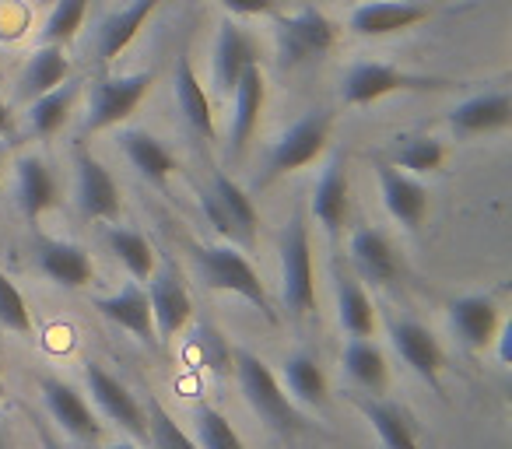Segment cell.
<instances>
[{"label": "cell", "instance_id": "277c9868", "mask_svg": "<svg viewBox=\"0 0 512 449\" xmlns=\"http://www.w3.org/2000/svg\"><path fill=\"white\" fill-rule=\"evenodd\" d=\"M330 127H334V113H330L327 106H316V109H309V113H302L299 120L271 144L264 172L256 176V186H271L274 179L313 165L316 158L323 155V148L330 144Z\"/></svg>", "mask_w": 512, "mask_h": 449}, {"label": "cell", "instance_id": "3957f363", "mask_svg": "<svg viewBox=\"0 0 512 449\" xmlns=\"http://www.w3.org/2000/svg\"><path fill=\"white\" fill-rule=\"evenodd\" d=\"M281 302L292 320H309L316 313V274L313 239H309L306 211L295 207L281 232Z\"/></svg>", "mask_w": 512, "mask_h": 449}, {"label": "cell", "instance_id": "e0dca14e", "mask_svg": "<svg viewBox=\"0 0 512 449\" xmlns=\"http://www.w3.org/2000/svg\"><path fill=\"white\" fill-rule=\"evenodd\" d=\"M39 393H43L46 414L57 421L60 432H67L74 442H85V446H95L102 439V425L95 418L92 404L71 383H64L57 376H43L39 379Z\"/></svg>", "mask_w": 512, "mask_h": 449}, {"label": "cell", "instance_id": "cb8c5ba5", "mask_svg": "<svg viewBox=\"0 0 512 449\" xmlns=\"http://www.w3.org/2000/svg\"><path fill=\"white\" fill-rule=\"evenodd\" d=\"M92 306L99 309L109 323H116V327L127 330V334H134L141 344L158 348L155 320H151V302H148V292H144L141 281H127L120 292L99 295V299H92Z\"/></svg>", "mask_w": 512, "mask_h": 449}, {"label": "cell", "instance_id": "9a60e30c", "mask_svg": "<svg viewBox=\"0 0 512 449\" xmlns=\"http://www.w3.org/2000/svg\"><path fill=\"white\" fill-rule=\"evenodd\" d=\"M432 15L435 8L425 0H365L351 11L348 29L362 39H386L397 36V32L418 29Z\"/></svg>", "mask_w": 512, "mask_h": 449}, {"label": "cell", "instance_id": "6da1fadb", "mask_svg": "<svg viewBox=\"0 0 512 449\" xmlns=\"http://www.w3.org/2000/svg\"><path fill=\"white\" fill-rule=\"evenodd\" d=\"M232 365H235V379H239V390H242V397H246V404L253 407V414L264 421L274 435L295 439V435L306 432L309 428L306 414L292 404V397L285 393V386L278 383V376H274L264 358L246 348H235Z\"/></svg>", "mask_w": 512, "mask_h": 449}, {"label": "cell", "instance_id": "b9f144b4", "mask_svg": "<svg viewBox=\"0 0 512 449\" xmlns=\"http://www.w3.org/2000/svg\"><path fill=\"white\" fill-rule=\"evenodd\" d=\"M25 414H29L32 428H36V435H39V446H43V449H64V442H60L57 435H53L50 428H46V421H43V418H36V414H32V411H25Z\"/></svg>", "mask_w": 512, "mask_h": 449}, {"label": "cell", "instance_id": "4dcf8cb0", "mask_svg": "<svg viewBox=\"0 0 512 449\" xmlns=\"http://www.w3.org/2000/svg\"><path fill=\"white\" fill-rule=\"evenodd\" d=\"M71 78V60H67L64 46H53V43H39L36 50L29 53L22 67V81H18V92L22 99H36V95L50 92L57 88L60 81Z\"/></svg>", "mask_w": 512, "mask_h": 449}, {"label": "cell", "instance_id": "5b68a950", "mask_svg": "<svg viewBox=\"0 0 512 449\" xmlns=\"http://www.w3.org/2000/svg\"><path fill=\"white\" fill-rule=\"evenodd\" d=\"M463 81L439 78V74H414L393 64H376V60H358L348 67L341 85V99L348 106H372L393 92H449L460 88Z\"/></svg>", "mask_w": 512, "mask_h": 449}, {"label": "cell", "instance_id": "f1b7e54d", "mask_svg": "<svg viewBox=\"0 0 512 449\" xmlns=\"http://www.w3.org/2000/svg\"><path fill=\"white\" fill-rule=\"evenodd\" d=\"M344 376L355 386L358 393H372V397H386L390 393V365H386V355L372 337H351L344 344Z\"/></svg>", "mask_w": 512, "mask_h": 449}, {"label": "cell", "instance_id": "7a4b0ae2", "mask_svg": "<svg viewBox=\"0 0 512 449\" xmlns=\"http://www.w3.org/2000/svg\"><path fill=\"white\" fill-rule=\"evenodd\" d=\"M190 260H193L197 278L204 281V288L239 295V299H246L249 306L260 309V316H264L267 323H278V313H274V306H271V295H267L256 267L249 264L246 250H239V246H232V243H225V246L193 243Z\"/></svg>", "mask_w": 512, "mask_h": 449}, {"label": "cell", "instance_id": "8d00e7d4", "mask_svg": "<svg viewBox=\"0 0 512 449\" xmlns=\"http://www.w3.org/2000/svg\"><path fill=\"white\" fill-rule=\"evenodd\" d=\"M197 446L200 449H246L239 439V432L232 428V421L211 404H197Z\"/></svg>", "mask_w": 512, "mask_h": 449}, {"label": "cell", "instance_id": "30bf717a", "mask_svg": "<svg viewBox=\"0 0 512 449\" xmlns=\"http://www.w3.org/2000/svg\"><path fill=\"white\" fill-rule=\"evenodd\" d=\"M348 260L351 271L362 285L372 288H390L404 278V260H400L393 239L386 236L376 225H362V229L351 232L348 243Z\"/></svg>", "mask_w": 512, "mask_h": 449}, {"label": "cell", "instance_id": "9c48e42d", "mask_svg": "<svg viewBox=\"0 0 512 449\" xmlns=\"http://www.w3.org/2000/svg\"><path fill=\"white\" fill-rule=\"evenodd\" d=\"M148 302H151V320H155L158 344H172V337L183 334V327L193 316V299L183 285V274L176 271L172 260L155 264L148 278Z\"/></svg>", "mask_w": 512, "mask_h": 449}, {"label": "cell", "instance_id": "d6986e66", "mask_svg": "<svg viewBox=\"0 0 512 449\" xmlns=\"http://www.w3.org/2000/svg\"><path fill=\"white\" fill-rule=\"evenodd\" d=\"M372 169L379 176V190H383V204L397 225L407 232H418L428 218V190L411 176V172L397 169L390 158H372Z\"/></svg>", "mask_w": 512, "mask_h": 449}, {"label": "cell", "instance_id": "74e56055", "mask_svg": "<svg viewBox=\"0 0 512 449\" xmlns=\"http://www.w3.org/2000/svg\"><path fill=\"white\" fill-rule=\"evenodd\" d=\"M144 414H148V442L155 449H200L197 442H193L190 435H186L183 428L172 421V414L165 411L155 397H148Z\"/></svg>", "mask_w": 512, "mask_h": 449}, {"label": "cell", "instance_id": "f546056e", "mask_svg": "<svg viewBox=\"0 0 512 449\" xmlns=\"http://www.w3.org/2000/svg\"><path fill=\"white\" fill-rule=\"evenodd\" d=\"M337 292V320L348 337H372L376 334V306H372L365 285L355 278L351 267H337L334 274Z\"/></svg>", "mask_w": 512, "mask_h": 449}, {"label": "cell", "instance_id": "4316f807", "mask_svg": "<svg viewBox=\"0 0 512 449\" xmlns=\"http://www.w3.org/2000/svg\"><path fill=\"white\" fill-rule=\"evenodd\" d=\"M172 99H176V109L183 116V123L204 141H214V113H211V99H207L204 85H200L197 71H193L190 50L176 53V74H172Z\"/></svg>", "mask_w": 512, "mask_h": 449}, {"label": "cell", "instance_id": "7402d4cb", "mask_svg": "<svg viewBox=\"0 0 512 449\" xmlns=\"http://www.w3.org/2000/svg\"><path fill=\"white\" fill-rule=\"evenodd\" d=\"M260 60V46H256V39L249 36L246 29H242L239 22H232V18H225L218 29V39H214V60H211V78H214V92L218 95H232L235 85H239L242 71H246L249 64H256Z\"/></svg>", "mask_w": 512, "mask_h": 449}, {"label": "cell", "instance_id": "f35d334b", "mask_svg": "<svg viewBox=\"0 0 512 449\" xmlns=\"http://www.w3.org/2000/svg\"><path fill=\"white\" fill-rule=\"evenodd\" d=\"M0 327L15 330V334L32 330V313L25 306V295L18 292V285L4 271H0Z\"/></svg>", "mask_w": 512, "mask_h": 449}, {"label": "cell", "instance_id": "60d3db41", "mask_svg": "<svg viewBox=\"0 0 512 449\" xmlns=\"http://www.w3.org/2000/svg\"><path fill=\"white\" fill-rule=\"evenodd\" d=\"M498 341V362H502V369H509L512 365V323H502L495 334Z\"/></svg>", "mask_w": 512, "mask_h": 449}, {"label": "cell", "instance_id": "ba28073f", "mask_svg": "<svg viewBox=\"0 0 512 449\" xmlns=\"http://www.w3.org/2000/svg\"><path fill=\"white\" fill-rule=\"evenodd\" d=\"M151 85H155V71H130V74H102L92 81V95H88V116L81 134H102V130L120 127L123 120L137 113L144 99H148Z\"/></svg>", "mask_w": 512, "mask_h": 449}, {"label": "cell", "instance_id": "bcb514c9", "mask_svg": "<svg viewBox=\"0 0 512 449\" xmlns=\"http://www.w3.org/2000/svg\"><path fill=\"white\" fill-rule=\"evenodd\" d=\"M4 158H8V148H4V144H0V172H4Z\"/></svg>", "mask_w": 512, "mask_h": 449}, {"label": "cell", "instance_id": "44dd1931", "mask_svg": "<svg viewBox=\"0 0 512 449\" xmlns=\"http://www.w3.org/2000/svg\"><path fill=\"white\" fill-rule=\"evenodd\" d=\"M32 257H36V271L46 281H53L57 288H88L95 281V264L78 243H67V239H50L36 236L32 239Z\"/></svg>", "mask_w": 512, "mask_h": 449}, {"label": "cell", "instance_id": "d590c367", "mask_svg": "<svg viewBox=\"0 0 512 449\" xmlns=\"http://www.w3.org/2000/svg\"><path fill=\"white\" fill-rule=\"evenodd\" d=\"M88 8H92V0H57L53 11H50V18L43 22L39 39H43V43H53V46H64L67 50V46L78 39Z\"/></svg>", "mask_w": 512, "mask_h": 449}, {"label": "cell", "instance_id": "836d02e7", "mask_svg": "<svg viewBox=\"0 0 512 449\" xmlns=\"http://www.w3.org/2000/svg\"><path fill=\"white\" fill-rule=\"evenodd\" d=\"M390 162L411 176H428L446 165V144L432 134H404L390 151Z\"/></svg>", "mask_w": 512, "mask_h": 449}, {"label": "cell", "instance_id": "8fae6325", "mask_svg": "<svg viewBox=\"0 0 512 449\" xmlns=\"http://www.w3.org/2000/svg\"><path fill=\"white\" fill-rule=\"evenodd\" d=\"M74 200L88 221H120L123 200L113 172L81 144L74 148Z\"/></svg>", "mask_w": 512, "mask_h": 449}, {"label": "cell", "instance_id": "2e32d148", "mask_svg": "<svg viewBox=\"0 0 512 449\" xmlns=\"http://www.w3.org/2000/svg\"><path fill=\"white\" fill-rule=\"evenodd\" d=\"M456 141H474V137L502 134L512 127V95L505 88L495 92H477L470 99L456 102L446 116Z\"/></svg>", "mask_w": 512, "mask_h": 449}, {"label": "cell", "instance_id": "603a6c76", "mask_svg": "<svg viewBox=\"0 0 512 449\" xmlns=\"http://www.w3.org/2000/svg\"><path fill=\"white\" fill-rule=\"evenodd\" d=\"M348 400H351V407L362 411L365 421L376 428L383 449H425L421 446V435H418V425H414L411 411L400 407L397 400L372 397V393H358V390H351Z\"/></svg>", "mask_w": 512, "mask_h": 449}, {"label": "cell", "instance_id": "d6a6232c", "mask_svg": "<svg viewBox=\"0 0 512 449\" xmlns=\"http://www.w3.org/2000/svg\"><path fill=\"white\" fill-rule=\"evenodd\" d=\"M285 386L299 404L306 407H327L330 400V386H327V372H323L320 358L313 351H292L285 358Z\"/></svg>", "mask_w": 512, "mask_h": 449}, {"label": "cell", "instance_id": "83f0119b", "mask_svg": "<svg viewBox=\"0 0 512 449\" xmlns=\"http://www.w3.org/2000/svg\"><path fill=\"white\" fill-rule=\"evenodd\" d=\"M116 144H120V151L127 155V162L134 165L148 183L165 186L172 176H176L179 158L169 151V144L158 141V137L148 134V130H141V127L120 130V134H116Z\"/></svg>", "mask_w": 512, "mask_h": 449}, {"label": "cell", "instance_id": "1f68e13d", "mask_svg": "<svg viewBox=\"0 0 512 449\" xmlns=\"http://www.w3.org/2000/svg\"><path fill=\"white\" fill-rule=\"evenodd\" d=\"M78 95H81L78 78H67V81H60L57 88H50V92L36 95V99L29 102V134L39 137V141L57 134L67 123V116H71Z\"/></svg>", "mask_w": 512, "mask_h": 449}, {"label": "cell", "instance_id": "7c38bea8", "mask_svg": "<svg viewBox=\"0 0 512 449\" xmlns=\"http://www.w3.org/2000/svg\"><path fill=\"white\" fill-rule=\"evenodd\" d=\"M85 383H88L92 400L99 404V411L106 414L109 421H116L130 439L148 442V414H144L141 400L127 390V383H120V379L99 362H85Z\"/></svg>", "mask_w": 512, "mask_h": 449}, {"label": "cell", "instance_id": "5bb4252c", "mask_svg": "<svg viewBox=\"0 0 512 449\" xmlns=\"http://www.w3.org/2000/svg\"><path fill=\"white\" fill-rule=\"evenodd\" d=\"M449 327H453L456 341L467 351H488L495 344V334L502 327V302L498 292H474L460 295L446 306Z\"/></svg>", "mask_w": 512, "mask_h": 449}, {"label": "cell", "instance_id": "8992f818", "mask_svg": "<svg viewBox=\"0 0 512 449\" xmlns=\"http://www.w3.org/2000/svg\"><path fill=\"white\" fill-rule=\"evenodd\" d=\"M200 207L204 218L211 221V229L218 232L225 243L239 246V250H253L256 229H260V214L246 190L235 179H228L221 169L211 172V186L200 190Z\"/></svg>", "mask_w": 512, "mask_h": 449}, {"label": "cell", "instance_id": "ac0fdd59", "mask_svg": "<svg viewBox=\"0 0 512 449\" xmlns=\"http://www.w3.org/2000/svg\"><path fill=\"white\" fill-rule=\"evenodd\" d=\"M228 99H232V120H228V155L239 162V158L246 155L253 134L260 130V116H264V102H267V78H264V67H260V60L242 71L239 85H235V92L228 95Z\"/></svg>", "mask_w": 512, "mask_h": 449}, {"label": "cell", "instance_id": "ab89813d", "mask_svg": "<svg viewBox=\"0 0 512 449\" xmlns=\"http://www.w3.org/2000/svg\"><path fill=\"white\" fill-rule=\"evenodd\" d=\"M218 4L232 18H256V15H274L281 0H218Z\"/></svg>", "mask_w": 512, "mask_h": 449}, {"label": "cell", "instance_id": "52a82bcc", "mask_svg": "<svg viewBox=\"0 0 512 449\" xmlns=\"http://www.w3.org/2000/svg\"><path fill=\"white\" fill-rule=\"evenodd\" d=\"M274 36H278V64L285 71H299L327 57L341 32L320 8H299L292 15L274 18Z\"/></svg>", "mask_w": 512, "mask_h": 449}, {"label": "cell", "instance_id": "ffe728a7", "mask_svg": "<svg viewBox=\"0 0 512 449\" xmlns=\"http://www.w3.org/2000/svg\"><path fill=\"white\" fill-rule=\"evenodd\" d=\"M351 214V183H348V151H334L330 162L323 165L320 179L313 190V218L323 225L330 239H341L344 225Z\"/></svg>", "mask_w": 512, "mask_h": 449}, {"label": "cell", "instance_id": "d4e9b609", "mask_svg": "<svg viewBox=\"0 0 512 449\" xmlns=\"http://www.w3.org/2000/svg\"><path fill=\"white\" fill-rule=\"evenodd\" d=\"M15 193H18V211L29 225H39L50 207L60 200V179L57 172L46 165L39 155H22L15 162Z\"/></svg>", "mask_w": 512, "mask_h": 449}, {"label": "cell", "instance_id": "7bdbcfd3", "mask_svg": "<svg viewBox=\"0 0 512 449\" xmlns=\"http://www.w3.org/2000/svg\"><path fill=\"white\" fill-rule=\"evenodd\" d=\"M0 137H15V116L4 99H0Z\"/></svg>", "mask_w": 512, "mask_h": 449}, {"label": "cell", "instance_id": "ee69618b", "mask_svg": "<svg viewBox=\"0 0 512 449\" xmlns=\"http://www.w3.org/2000/svg\"><path fill=\"white\" fill-rule=\"evenodd\" d=\"M106 449H137L134 442H116V446H106Z\"/></svg>", "mask_w": 512, "mask_h": 449}, {"label": "cell", "instance_id": "f6af8a7d", "mask_svg": "<svg viewBox=\"0 0 512 449\" xmlns=\"http://www.w3.org/2000/svg\"><path fill=\"white\" fill-rule=\"evenodd\" d=\"M0 449H8V432H4V425H0Z\"/></svg>", "mask_w": 512, "mask_h": 449}, {"label": "cell", "instance_id": "4fadbf2b", "mask_svg": "<svg viewBox=\"0 0 512 449\" xmlns=\"http://www.w3.org/2000/svg\"><path fill=\"white\" fill-rule=\"evenodd\" d=\"M390 341L397 355L411 365L414 376H421L435 393H442V369H446V351L439 337L414 316H393L390 320Z\"/></svg>", "mask_w": 512, "mask_h": 449}, {"label": "cell", "instance_id": "484cf974", "mask_svg": "<svg viewBox=\"0 0 512 449\" xmlns=\"http://www.w3.org/2000/svg\"><path fill=\"white\" fill-rule=\"evenodd\" d=\"M158 4H162V0H130L127 8L102 18L99 29H95V64L99 67L113 64V60L137 39V32L144 29V22L155 15Z\"/></svg>", "mask_w": 512, "mask_h": 449}, {"label": "cell", "instance_id": "e575fe53", "mask_svg": "<svg viewBox=\"0 0 512 449\" xmlns=\"http://www.w3.org/2000/svg\"><path fill=\"white\" fill-rule=\"evenodd\" d=\"M106 246L113 250V257L127 267L134 281L144 285V281L151 278V271H155V246H151L137 229H123V225H113V221H109Z\"/></svg>", "mask_w": 512, "mask_h": 449}]
</instances>
